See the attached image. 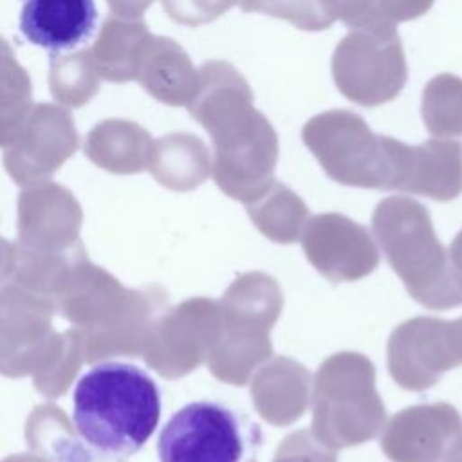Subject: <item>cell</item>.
Masks as SVG:
<instances>
[{"mask_svg":"<svg viewBox=\"0 0 462 462\" xmlns=\"http://www.w3.org/2000/svg\"><path fill=\"white\" fill-rule=\"evenodd\" d=\"M336 2H337V18L346 27L361 22L370 5V0H336Z\"/></svg>","mask_w":462,"mask_h":462,"instance_id":"f1b7e54d","label":"cell"},{"mask_svg":"<svg viewBox=\"0 0 462 462\" xmlns=\"http://www.w3.org/2000/svg\"><path fill=\"white\" fill-rule=\"evenodd\" d=\"M5 164L18 177L51 171L78 146V132L70 112L60 105L32 106L16 139L7 144Z\"/></svg>","mask_w":462,"mask_h":462,"instance_id":"4fadbf2b","label":"cell"},{"mask_svg":"<svg viewBox=\"0 0 462 462\" xmlns=\"http://www.w3.org/2000/svg\"><path fill=\"white\" fill-rule=\"evenodd\" d=\"M457 325H458V330H460V337H462V318L457 319Z\"/></svg>","mask_w":462,"mask_h":462,"instance_id":"836d02e7","label":"cell"},{"mask_svg":"<svg viewBox=\"0 0 462 462\" xmlns=\"http://www.w3.org/2000/svg\"><path fill=\"white\" fill-rule=\"evenodd\" d=\"M305 146L336 182L356 188L390 189V159L384 135L352 110L332 108L310 117L301 128Z\"/></svg>","mask_w":462,"mask_h":462,"instance_id":"52a82bcc","label":"cell"},{"mask_svg":"<svg viewBox=\"0 0 462 462\" xmlns=\"http://www.w3.org/2000/svg\"><path fill=\"white\" fill-rule=\"evenodd\" d=\"M206 132L213 141L211 173L217 186L244 204L263 195L274 182L280 153L271 121L251 105L226 116Z\"/></svg>","mask_w":462,"mask_h":462,"instance_id":"8992f818","label":"cell"},{"mask_svg":"<svg viewBox=\"0 0 462 462\" xmlns=\"http://www.w3.org/2000/svg\"><path fill=\"white\" fill-rule=\"evenodd\" d=\"M152 135L130 119H105L97 123L85 143V152L110 170H139L152 153Z\"/></svg>","mask_w":462,"mask_h":462,"instance_id":"ffe728a7","label":"cell"},{"mask_svg":"<svg viewBox=\"0 0 462 462\" xmlns=\"http://www.w3.org/2000/svg\"><path fill=\"white\" fill-rule=\"evenodd\" d=\"M388 370L393 381L413 392L433 386L444 372L462 365V337L455 321L413 318L390 336Z\"/></svg>","mask_w":462,"mask_h":462,"instance_id":"ba28073f","label":"cell"},{"mask_svg":"<svg viewBox=\"0 0 462 462\" xmlns=\"http://www.w3.org/2000/svg\"><path fill=\"white\" fill-rule=\"evenodd\" d=\"M153 34L143 18L106 16L90 47L99 78L112 83L135 81L141 58Z\"/></svg>","mask_w":462,"mask_h":462,"instance_id":"e0dca14e","label":"cell"},{"mask_svg":"<svg viewBox=\"0 0 462 462\" xmlns=\"http://www.w3.org/2000/svg\"><path fill=\"white\" fill-rule=\"evenodd\" d=\"M300 238L307 260L330 282L361 280L379 263L368 229L341 213L309 217Z\"/></svg>","mask_w":462,"mask_h":462,"instance_id":"30bf717a","label":"cell"},{"mask_svg":"<svg viewBox=\"0 0 462 462\" xmlns=\"http://www.w3.org/2000/svg\"><path fill=\"white\" fill-rule=\"evenodd\" d=\"M161 462H240L244 437L236 415L213 401L180 408L157 440Z\"/></svg>","mask_w":462,"mask_h":462,"instance_id":"9c48e42d","label":"cell"},{"mask_svg":"<svg viewBox=\"0 0 462 462\" xmlns=\"http://www.w3.org/2000/svg\"><path fill=\"white\" fill-rule=\"evenodd\" d=\"M164 13L177 23L197 27L227 13L240 0H161Z\"/></svg>","mask_w":462,"mask_h":462,"instance_id":"484cf974","label":"cell"},{"mask_svg":"<svg viewBox=\"0 0 462 462\" xmlns=\"http://www.w3.org/2000/svg\"><path fill=\"white\" fill-rule=\"evenodd\" d=\"M218 307L220 332L209 366L220 381L242 386L273 356L269 334L282 314L283 294L273 276L254 271L238 276Z\"/></svg>","mask_w":462,"mask_h":462,"instance_id":"277c9868","label":"cell"},{"mask_svg":"<svg viewBox=\"0 0 462 462\" xmlns=\"http://www.w3.org/2000/svg\"><path fill=\"white\" fill-rule=\"evenodd\" d=\"M49 88L52 97L67 106L87 105L99 90V72L92 61L90 49L69 54H52L49 65Z\"/></svg>","mask_w":462,"mask_h":462,"instance_id":"7402d4cb","label":"cell"},{"mask_svg":"<svg viewBox=\"0 0 462 462\" xmlns=\"http://www.w3.org/2000/svg\"><path fill=\"white\" fill-rule=\"evenodd\" d=\"M240 9L282 18L312 32L330 29L339 20L336 0H242Z\"/></svg>","mask_w":462,"mask_h":462,"instance_id":"d4e9b609","label":"cell"},{"mask_svg":"<svg viewBox=\"0 0 462 462\" xmlns=\"http://www.w3.org/2000/svg\"><path fill=\"white\" fill-rule=\"evenodd\" d=\"M251 401L265 422L289 426L301 419L309 406L310 374L285 356L263 361L251 381Z\"/></svg>","mask_w":462,"mask_h":462,"instance_id":"5bb4252c","label":"cell"},{"mask_svg":"<svg viewBox=\"0 0 462 462\" xmlns=\"http://www.w3.org/2000/svg\"><path fill=\"white\" fill-rule=\"evenodd\" d=\"M372 231L408 294L428 309L462 305L448 251L437 238L428 209L404 195L386 197L372 215Z\"/></svg>","mask_w":462,"mask_h":462,"instance_id":"7a4b0ae2","label":"cell"},{"mask_svg":"<svg viewBox=\"0 0 462 462\" xmlns=\"http://www.w3.org/2000/svg\"><path fill=\"white\" fill-rule=\"evenodd\" d=\"M386 420L375 388V368L359 352H337L314 377L312 435L330 449L359 446L379 435Z\"/></svg>","mask_w":462,"mask_h":462,"instance_id":"3957f363","label":"cell"},{"mask_svg":"<svg viewBox=\"0 0 462 462\" xmlns=\"http://www.w3.org/2000/svg\"><path fill=\"white\" fill-rule=\"evenodd\" d=\"M390 159V189L448 202L462 193V143L435 137L406 144L384 135Z\"/></svg>","mask_w":462,"mask_h":462,"instance_id":"8fae6325","label":"cell"},{"mask_svg":"<svg viewBox=\"0 0 462 462\" xmlns=\"http://www.w3.org/2000/svg\"><path fill=\"white\" fill-rule=\"evenodd\" d=\"M14 56V52H13V49L9 47V43L0 36V69L5 65V61L7 60H11Z\"/></svg>","mask_w":462,"mask_h":462,"instance_id":"d6a6232c","label":"cell"},{"mask_svg":"<svg viewBox=\"0 0 462 462\" xmlns=\"http://www.w3.org/2000/svg\"><path fill=\"white\" fill-rule=\"evenodd\" d=\"M433 2L435 0H370L368 11L361 22H384L395 25L401 22L415 20L426 14Z\"/></svg>","mask_w":462,"mask_h":462,"instance_id":"83f0119b","label":"cell"},{"mask_svg":"<svg viewBox=\"0 0 462 462\" xmlns=\"http://www.w3.org/2000/svg\"><path fill=\"white\" fill-rule=\"evenodd\" d=\"M449 265H451V274L457 282V285L462 289V231L453 238L449 251H448Z\"/></svg>","mask_w":462,"mask_h":462,"instance_id":"4dcf8cb0","label":"cell"},{"mask_svg":"<svg viewBox=\"0 0 462 462\" xmlns=\"http://www.w3.org/2000/svg\"><path fill=\"white\" fill-rule=\"evenodd\" d=\"M112 14L125 18H141V14L153 4V0H106Z\"/></svg>","mask_w":462,"mask_h":462,"instance_id":"f546056e","label":"cell"},{"mask_svg":"<svg viewBox=\"0 0 462 462\" xmlns=\"http://www.w3.org/2000/svg\"><path fill=\"white\" fill-rule=\"evenodd\" d=\"M271 462H337V455L310 430H298L282 440Z\"/></svg>","mask_w":462,"mask_h":462,"instance_id":"4316f807","label":"cell"},{"mask_svg":"<svg viewBox=\"0 0 462 462\" xmlns=\"http://www.w3.org/2000/svg\"><path fill=\"white\" fill-rule=\"evenodd\" d=\"M439 462H462V439Z\"/></svg>","mask_w":462,"mask_h":462,"instance_id":"1f68e13d","label":"cell"},{"mask_svg":"<svg viewBox=\"0 0 462 462\" xmlns=\"http://www.w3.org/2000/svg\"><path fill=\"white\" fill-rule=\"evenodd\" d=\"M94 0H25L20 29L25 40L51 52L72 49L94 29Z\"/></svg>","mask_w":462,"mask_h":462,"instance_id":"9a60e30c","label":"cell"},{"mask_svg":"<svg viewBox=\"0 0 462 462\" xmlns=\"http://www.w3.org/2000/svg\"><path fill=\"white\" fill-rule=\"evenodd\" d=\"M245 208L260 233L278 244L296 242L309 218L307 204L278 180L256 200L245 204Z\"/></svg>","mask_w":462,"mask_h":462,"instance_id":"44dd1931","label":"cell"},{"mask_svg":"<svg viewBox=\"0 0 462 462\" xmlns=\"http://www.w3.org/2000/svg\"><path fill=\"white\" fill-rule=\"evenodd\" d=\"M155 177L175 188L191 189L204 182L211 171V159L204 141L188 132L162 135L152 148Z\"/></svg>","mask_w":462,"mask_h":462,"instance_id":"d6986e66","label":"cell"},{"mask_svg":"<svg viewBox=\"0 0 462 462\" xmlns=\"http://www.w3.org/2000/svg\"><path fill=\"white\" fill-rule=\"evenodd\" d=\"M72 402L79 439L121 462L144 446L161 417L153 379L139 366L119 361L99 363L81 375Z\"/></svg>","mask_w":462,"mask_h":462,"instance_id":"6da1fadb","label":"cell"},{"mask_svg":"<svg viewBox=\"0 0 462 462\" xmlns=\"http://www.w3.org/2000/svg\"><path fill=\"white\" fill-rule=\"evenodd\" d=\"M330 70L337 90L363 106L395 99L406 85L408 65L395 25L361 22L334 49Z\"/></svg>","mask_w":462,"mask_h":462,"instance_id":"5b68a950","label":"cell"},{"mask_svg":"<svg viewBox=\"0 0 462 462\" xmlns=\"http://www.w3.org/2000/svg\"><path fill=\"white\" fill-rule=\"evenodd\" d=\"M462 439V417L448 402L404 408L386 424L381 449L392 462H439Z\"/></svg>","mask_w":462,"mask_h":462,"instance_id":"7c38bea8","label":"cell"},{"mask_svg":"<svg viewBox=\"0 0 462 462\" xmlns=\"http://www.w3.org/2000/svg\"><path fill=\"white\" fill-rule=\"evenodd\" d=\"M420 116L426 130L435 137L462 134V78L442 72L433 76L420 97Z\"/></svg>","mask_w":462,"mask_h":462,"instance_id":"603a6c76","label":"cell"},{"mask_svg":"<svg viewBox=\"0 0 462 462\" xmlns=\"http://www.w3.org/2000/svg\"><path fill=\"white\" fill-rule=\"evenodd\" d=\"M199 70L188 52L168 36H152L135 81L159 103L186 106L195 92Z\"/></svg>","mask_w":462,"mask_h":462,"instance_id":"2e32d148","label":"cell"},{"mask_svg":"<svg viewBox=\"0 0 462 462\" xmlns=\"http://www.w3.org/2000/svg\"><path fill=\"white\" fill-rule=\"evenodd\" d=\"M32 106L31 78L13 56L0 69V146L16 139Z\"/></svg>","mask_w":462,"mask_h":462,"instance_id":"cb8c5ba5","label":"cell"},{"mask_svg":"<svg viewBox=\"0 0 462 462\" xmlns=\"http://www.w3.org/2000/svg\"><path fill=\"white\" fill-rule=\"evenodd\" d=\"M197 70V87L186 108L204 130L226 116L253 105V90L247 79L231 63L209 60Z\"/></svg>","mask_w":462,"mask_h":462,"instance_id":"ac0fdd59","label":"cell"}]
</instances>
